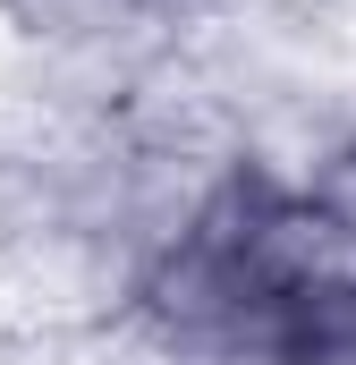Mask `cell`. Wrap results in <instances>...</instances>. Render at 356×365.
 <instances>
[]
</instances>
